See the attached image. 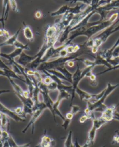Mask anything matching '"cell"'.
Instances as JSON below:
<instances>
[{"instance_id": "9a60e30c", "label": "cell", "mask_w": 119, "mask_h": 147, "mask_svg": "<svg viewBox=\"0 0 119 147\" xmlns=\"http://www.w3.org/2000/svg\"><path fill=\"white\" fill-rule=\"evenodd\" d=\"M60 102H61V100L57 99L56 100L55 102H54V104H53V119H54V120L55 121V122H56V115L60 117V118H61L63 121H64L66 120V117H64V115L60 112L59 109H58L60 103Z\"/></svg>"}, {"instance_id": "603a6c76", "label": "cell", "mask_w": 119, "mask_h": 147, "mask_svg": "<svg viewBox=\"0 0 119 147\" xmlns=\"http://www.w3.org/2000/svg\"><path fill=\"white\" fill-rule=\"evenodd\" d=\"M47 72H48L49 73L53 74V75L56 76L58 78H60V80H66L67 82H68V80L66 79L65 76L63 75L62 74L60 73L58 71L55 70V69H51V70H46Z\"/></svg>"}, {"instance_id": "484cf974", "label": "cell", "mask_w": 119, "mask_h": 147, "mask_svg": "<svg viewBox=\"0 0 119 147\" xmlns=\"http://www.w3.org/2000/svg\"><path fill=\"white\" fill-rule=\"evenodd\" d=\"M89 79H90V85L92 87H96L97 85V78L95 74L92 73L89 75Z\"/></svg>"}, {"instance_id": "4316f807", "label": "cell", "mask_w": 119, "mask_h": 147, "mask_svg": "<svg viewBox=\"0 0 119 147\" xmlns=\"http://www.w3.org/2000/svg\"><path fill=\"white\" fill-rule=\"evenodd\" d=\"M9 3H10V7L13 11L16 12V13H19V10L18 8V5H17V2L14 0H10L9 1Z\"/></svg>"}, {"instance_id": "816d5d0a", "label": "cell", "mask_w": 119, "mask_h": 147, "mask_svg": "<svg viewBox=\"0 0 119 147\" xmlns=\"http://www.w3.org/2000/svg\"><path fill=\"white\" fill-rule=\"evenodd\" d=\"M0 147H3V142L0 139Z\"/></svg>"}, {"instance_id": "d590c367", "label": "cell", "mask_w": 119, "mask_h": 147, "mask_svg": "<svg viewBox=\"0 0 119 147\" xmlns=\"http://www.w3.org/2000/svg\"><path fill=\"white\" fill-rule=\"evenodd\" d=\"M13 111L17 114V115H18L21 117L23 114V108L21 107H17L13 110Z\"/></svg>"}, {"instance_id": "f35d334b", "label": "cell", "mask_w": 119, "mask_h": 147, "mask_svg": "<svg viewBox=\"0 0 119 147\" xmlns=\"http://www.w3.org/2000/svg\"><path fill=\"white\" fill-rule=\"evenodd\" d=\"M68 53L67 52L66 49H65V47L63 48L62 50L60 51L59 53V57H66L68 56Z\"/></svg>"}, {"instance_id": "f1b7e54d", "label": "cell", "mask_w": 119, "mask_h": 147, "mask_svg": "<svg viewBox=\"0 0 119 147\" xmlns=\"http://www.w3.org/2000/svg\"><path fill=\"white\" fill-rule=\"evenodd\" d=\"M116 134L113 138L111 144L113 145H119V131L116 130Z\"/></svg>"}, {"instance_id": "e575fe53", "label": "cell", "mask_w": 119, "mask_h": 147, "mask_svg": "<svg viewBox=\"0 0 119 147\" xmlns=\"http://www.w3.org/2000/svg\"><path fill=\"white\" fill-rule=\"evenodd\" d=\"M70 122H71V120H68V119H66L65 120L63 121V123L62 125V127L65 130H66L68 129V127H69V125H70Z\"/></svg>"}, {"instance_id": "ee69618b", "label": "cell", "mask_w": 119, "mask_h": 147, "mask_svg": "<svg viewBox=\"0 0 119 147\" xmlns=\"http://www.w3.org/2000/svg\"><path fill=\"white\" fill-rule=\"evenodd\" d=\"M74 117V115L70 112L66 114V119H67L72 120L73 119Z\"/></svg>"}, {"instance_id": "6da1fadb", "label": "cell", "mask_w": 119, "mask_h": 147, "mask_svg": "<svg viewBox=\"0 0 119 147\" xmlns=\"http://www.w3.org/2000/svg\"><path fill=\"white\" fill-rule=\"evenodd\" d=\"M91 48L88 47L86 45V42L82 45V48L80 50L75 54L68 56L66 57H58L54 60H51L41 64L37 71H42L43 70H51L55 69L57 68L60 67H64L67 63L70 60L76 61L78 57L82 56L83 54H88L91 56H93ZM93 57L94 56H93ZM95 58V57H94Z\"/></svg>"}, {"instance_id": "52a82bcc", "label": "cell", "mask_w": 119, "mask_h": 147, "mask_svg": "<svg viewBox=\"0 0 119 147\" xmlns=\"http://www.w3.org/2000/svg\"><path fill=\"white\" fill-rule=\"evenodd\" d=\"M0 113L5 115L7 117H10L17 122H24L26 121V119L20 117L13 110L8 109L1 102H0Z\"/></svg>"}, {"instance_id": "3957f363", "label": "cell", "mask_w": 119, "mask_h": 147, "mask_svg": "<svg viewBox=\"0 0 119 147\" xmlns=\"http://www.w3.org/2000/svg\"><path fill=\"white\" fill-rule=\"evenodd\" d=\"M119 15V13L118 12L114 13L109 18L106 19L104 21H103L101 24L89 28L84 34V36L87 37V40L92 38L96 34H98L99 32L105 30L106 28L112 26L113 23H114L117 20Z\"/></svg>"}, {"instance_id": "4dcf8cb0", "label": "cell", "mask_w": 119, "mask_h": 147, "mask_svg": "<svg viewBox=\"0 0 119 147\" xmlns=\"http://www.w3.org/2000/svg\"><path fill=\"white\" fill-rule=\"evenodd\" d=\"M48 90L49 91H54V90H58V84L53 81L52 83L49 84L47 86Z\"/></svg>"}, {"instance_id": "7bdbcfd3", "label": "cell", "mask_w": 119, "mask_h": 147, "mask_svg": "<svg viewBox=\"0 0 119 147\" xmlns=\"http://www.w3.org/2000/svg\"><path fill=\"white\" fill-rule=\"evenodd\" d=\"M113 120H116L119 121V113L117 111L116 109L114 111L113 113Z\"/></svg>"}, {"instance_id": "7402d4cb", "label": "cell", "mask_w": 119, "mask_h": 147, "mask_svg": "<svg viewBox=\"0 0 119 147\" xmlns=\"http://www.w3.org/2000/svg\"><path fill=\"white\" fill-rule=\"evenodd\" d=\"M70 97H71V94L68 92L64 90H59V94L57 99L62 101L64 99L68 100Z\"/></svg>"}, {"instance_id": "4fadbf2b", "label": "cell", "mask_w": 119, "mask_h": 147, "mask_svg": "<svg viewBox=\"0 0 119 147\" xmlns=\"http://www.w3.org/2000/svg\"><path fill=\"white\" fill-rule=\"evenodd\" d=\"M0 76H3L5 77H7L8 79L9 78H16L19 80H21L22 82H24V83H26L25 80L21 78V77L18 76V74L16 73L14 71L11 69H0Z\"/></svg>"}, {"instance_id": "277c9868", "label": "cell", "mask_w": 119, "mask_h": 147, "mask_svg": "<svg viewBox=\"0 0 119 147\" xmlns=\"http://www.w3.org/2000/svg\"><path fill=\"white\" fill-rule=\"evenodd\" d=\"M47 109L46 105L45 104L43 101H41L38 103L35 104L33 107V113L31 115V118L30 119L29 122L28 124L25 128L22 131V133L25 134L26 133L27 130L29 129V128L32 126V134H33L34 130V123L38 120V119L40 117L43 111Z\"/></svg>"}, {"instance_id": "7a4b0ae2", "label": "cell", "mask_w": 119, "mask_h": 147, "mask_svg": "<svg viewBox=\"0 0 119 147\" xmlns=\"http://www.w3.org/2000/svg\"><path fill=\"white\" fill-rule=\"evenodd\" d=\"M119 86L118 84H116L115 85H112L110 83H108L107 87L105 89L104 94L100 99L94 103L87 102V107L84 110L85 114L88 115L90 117L91 120H93L95 118L94 114V112H100L102 113L108 107L104 104L106 98L113 90L119 87Z\"/></svg>"}, {"instance_id": "5bb4252c", "label": "cell", "mask_w": 119, "mask_h": 147, "mask_svg": "<svg viewBox=\"0 0 119 147\" xmlns=\"http://www.w3.org/2000/svg\"><path fill=\"white\" fill-rule=\"evenodd\" d=\"M97 130L98 129L95 125H92V127L88 133L87 140L86 141V142L89 144V146H92L94 143L95 139L96 138V132Z\"/></svg>"}, {"instance_id": "74e56055", "label": "cell", "mask_w": 119, "mask_h": 147, "mask_svg": "<svg viewBox=\"0 0 119 147\" xmlns=\"http://www.w3.org/2000/svg\"><path fill=\"white\" fill-rule=\"evenodd\" d=\"M89 119H91L88 115H87L86 114H84L79 118V122L80 123H83Z\"/></svg>"}, {"instance_id": "44dd1931", "label": "cell", "mask_w": 119, "mask_h": 147, "mask_svg": "<svg viewBox=\"0 0 119 147\" xmlns=\"http://www.w3.org/2000/svg\"><path fill=\"white\" fill-rule=\"evenodd\" d=\"M9 81H10V83L11 84V85L13 87L14 93L16 94V95H22L24 90L22 89V88L20 87V86H19L18 84L16 83L13 81V80H12V78H9Z\"/></svg>"}, {"instance_id": "8992f818", "label": "cell", "mask_w": 119, "mask_h": 147, "mask_svg": "<svg viewBox=\"0 0 119 147\" xmlns=\"http://www.w3.org/2000/svg\"><path fill=\"white\" fill-rule=\"evenodd\" d=\"M82 70L80 69L79 65L77 64V68L76 69L75 72L73 74V77H72V96H71V102L70 104V106H72V103H73V100L75 96V91H76V88L78 87V85L79 84L80 81L82 80Z\"/></svg>"}, {"instance_id": "d6986e66", "label": "cell", "mask_w": 119, "mask_h": 147, "mask_svg": "<svg viewBox=\"0 0 119 147\" xmlns=\"http://www.w3.org/2000/svg\"><path fill=\"white\" fill-rule=\"evenodd\" d=\"M23 34H24V37L27 40L30 41H33L34 39L33 32L29 26L24 24V28L23 29Z\"/></svg>"}, {"instance_id": "f6af8a7d", "label": "cell", "mask_w": 119, "mask_h": 147, "mask_svg": "<svg viewBox=\"0 0 119 147\" xmlns=\"http://www.w3.org/2000/svg\"><path fill=\"white\" fill-rule=\"evenodd\" d=\"M35 16L38 19H40L41 18H42L43 16V14L41 13V12H40L39 11H37L35 13Z\"/></svg>"}, {"instance_id": "b9f144b4", "label": "cell", "mask_w": 119, "mask_h": 147, "mask_svg": "<svg viewBox=\"0 0 119 147\" xmlns=\"http://www.w3.org/2000/svg\"><path fill=\"white\" fill-rule=\"evenodd\" d=\"M74 147H89V145L88 144H87V143H85V144H84L83 146H80V145H79V144H78V140H77V139H76V141H75V142L74 144Z\"/></svg>"}, {"instance_id": "f907efd6", "label": "cell", "mask_w": 119, "mask_h": 147, "mask_svg": "<svg viewBox=\"0 0 119 147\" xmlns=\"http://www.w3.org/2000/svg\"><path fill=\"white\" fill-rule=\"evenodd\" d=\"M3 130V128L0 125V138L1 137V136H2V134Z\"/></svg>"}, {"instance_id": "f546056e", "label": "cell", "mask_w": 119, "mask_h": 147, "mask_svg": "<svg viewBox=\"0 0 119 147\" xmlns=\"http://www.w3.org/2000/svg\"><path fill=\"white\" fill-rule=\"evenodd\" d=\"M0 37H2L4 39L5 38L6 40L10 38V34L5 29H0Z\"/></svg>"}, {"instance_id": "ab89813d", "label": "cell", "mask_w": 119, "mask_h": 147, "mask_svg": "<svg viewBox=\"0 0 119 147\" xmlns=\"http://www.w3.org/2000/svg\"><path fill=\"white\" fill-rule=\"evenodd\" d=\"M0 69H11L10 67H9L7 64L3 62L2 60L0 58Z\"/></svg>"}, {"instance_id": "83f0119b", "label": "cell", "mask_w": 119, "mask_h": 147, "mask_svg": "<svg viewBox=\"0 0 119 147\" xmlns=\"http://www.w3.org/2000/svg\"><path fill=\"white\" fill-rule=\"evenodd\" d=\"M107 61L112 66V67H116L119 65V57L112 58L111 59Z\"/></svg>"}, {"instance_id": "5b68a950", "label": "cell", "mask_w": 119, "mask_h": 147, "mask_svg": "<svg viewBox=\"0 0 119 147\" xmlns=\"http://www.w3.org/2000/svg\"><path fill=\"white\" fill-rule=\"evenodd\" d=\"M104 92L105 89L98 94H92L80 89L78 87L76 88L75 91V93L79 96L80 100H86L87 102H89L91 103H94L99 100L102 97Z\"/></svg>"}, {"instance_id": "30bf717a", "label": "cell", "mask_w": 119, "mask_h": 147, "mask_svg": "<svg viewBox=\"0 0 119 147\" xmlns=\"http://www.w3.org/2000/svg\"><path fill=\"white\" fill-rule=\"evenodd\" d=\"M55 144L56 142L54 139L45 134L41 138L39 144H37L36 147H53Z\"/></svg>"}, {"instance_id": "c3c4849f", "label": "cell", "mask_w": 119, "mask_h": 147, "mask_svg": "<svg viewBox=\"0 0 119 147\" xmlns=\"http://www.w3.org/2000/svg\"><path fill=\"white\" fill-rule=\"evenodd\" d=\"M0 23L2 24V27H3V29H4V25H5V21L4 20L3 18H0Z\"/></svg>"}, {"instance_id": "8d00e7d4", "label": "cell", "mask_w": 119, "mask_h": 147, "mask_svg": "<svg viewBox=\"0 0 119 147\" xmlns=\"http://www.w3.org/2000/svg\"><path fill=\"white\" fill-rule=\"evenodd\" d=\"M119 69V65L117 66L116 67H111V68H107L106 70H104L103 71H101L99 73L97 74V75H102V74H104L106 73V72H108V71H112V70H116V69Z\"/></svg>"}, {"instance_id": "1f68e13d", "label": "cell", "mask_w": 119, "mask_h": 147, "mask_svg": "<svg viewBox=\"0 0 119 147\" xmlns=\"http://www.w3.org/2000/svg\"><path fill=\"white\" fill-rule=\"evenodd\" d=\"M80 111V108L77 105H72L71 107L70 112L73 114L74 115H75L76 114L78 113Z\"/></svg>"}, {"instance_id": "8fae6325", "label": "cell", "mask_w": 119, "mask_h": 147, "mask_svg": "<svg viewBox=\"0 0 119 147\" xmlns=\"http://www.w3.org/2000/svg\"><path fill=\"white\" fill-rule=\"evenodd\" d=\"M118 45H119V38L111 48L109 49H105L102 51H99V53L101 55V57L104 58L106 60H109L112 58L113 53L115 50L116 47H117Z\"/></svg>"}, {"instance_id": "7dc6e473", "label": "cell", "mask_w": 119, "mask_h": 147, "mask_svg": "<svg viewBox=\"0 0 119 147\" xmlns=\"http://www.w3.org/2000/svg\"><path fill=\"white\" fill-rule=\"evenodd\" d=\"M74 64H75V61H73V60H70L67 63V65H68V66H69L70 67H72L74 66Z\"/></svg>"}, {"instance_id": "60d3db41", "label": "cell", "mask_w": 119, "mask_h": 147, "mask_svg": "<svg viewBox=\"0 0 119 147\" xmlns=\"http://www.w3.org/2000/svg\"><path fill=\"white\" fill-rule=\"evenodd\" d=\"M119 57V45L116 47L115 50L113 53L112 58H116V57Z\"/></svg>"}, {"instance_id": "9c48e42d", "label": "cell", "mask_w": 119, "mask_h": 147, "mask_svg": "<svg viewBox=\"0 0 119 147\" xmlns=\"http://www.w3.org/2000/svg\"><path fill=\"white\" fill-rule=\"evenodd\" d=\"M117 108L116 107V105H113L111 107H108L102 113V115L101 117L103 120L106 121L108 123L112 121L113 117V113L114 111L116 110Z\"/></svg>"}, {"instance_id": "2e32d148", "label": "cell", "mask_w": 119, "mask_h": 147, "mask_svg": "<svg viewBox=\"0 0 119 147\" xmlns=\"http://www.w3.org/2000/svg\"><path fill=\"white\" fill-rule=\"evenodd\" d=\"M20 30H21V28L17 30V32L14 34L13 36L10 37L8 39L5 40L2 43L0 44V48H1L3 46H7V45H14V44L17 40L18 36L20 33ZM0 54H1V53H0Z\"/></svg>"}, {"instance_id": "cb8c5ba5", "label": "cell", "mask_w": 119, "mask_h": 147, "mask_svg": "<svg viewBox=\"0 0 119 147\" xmlns=\"http://www.w3.org/2000/svg\"><path fill=\"white\" fill-rule=\"evenodd\" d=\"M13 46L16 47V48L21 49L23 50H30V48L29 47L28 44H27L26 45H23L22 43H21V42L19 41L18 40L15 42V43L14 44Z\"/></svg>"}, {"instance_id": "ba28073f", "label": "cell", "mask_w": 119, "mask_h": 147, "mask_svg": "<svg viewBox=\"0 0 119 147\" xmlns=\"http://www.w3.org/2000/svg\"><path fill=\"white\" fill-rule=\"evenodd\" d=\"M37 58V55L33 56H29L25 54V53L23 51L22 54L20 55L19 58L16 62L18 64H19L21 66L25 68L28 64H30L31 62H32L33 60H35Z\"/></svg>"}, {"instance_id": "7c38bea8", "label": "cell", "mask_w": 119, "mask_h": 147, "mask_svg": "<svg viewBox=\"0 0 119 147\" xmlns=\"http://www.w3.org/2000/svg\"><path fill=\"white\" fill-rule=\"evenodd\" d=\"M23 50L19 48H16L15 50L9 54H4L1 53L0 57H3L8 60V63H11L14 61V58L18 56H20Z\"/></svg>"}, {"instance_id": "d6a6232c", "label": "cell", "mask_w": 119, "mask_h": 147, "mask_svg": "<svg viewBox=\"0 0 119 147\" xmlns=\"http://www.w3.org/2000/svg\"><path fill=\"white\" fill-rule=\"evenodd\" d=\"M46 75V76L43 78V84H45L47 86V85H48L51 83H52L53 80L51 79V78L50 77V76H48V75Z\"/></svg>"}, {"instance_id": "db71d44e", "label": "cell", "mask_w": 119, "mask_h": 147, "mask_svg": "<svg viewBox=\"0 0 119 147\" xmlns=\"http://www.w3.org/2000/svg\"><path fill=\"white\" fill-rule=\"evenodd\" d=\"M116 108H118V107H119V103L118 104H116Z\"/></svg>"}, {"instance_id": "bcb514c9", "label": "cell", "mask_w": 119, "mask_h": 147, "mask_svg": "<svg viewBox=\"0 0 119 147\" xmlns=\"http://www.w3.org/2000/svg\"><path fill=\"white\" fill-rule=\"evenodd\" d=\"M14 90H0V95L2 94L6 93H9V92H13Z\"/></svg>"}, {"instance_id": "ac0fdd59", "label": "cell", "mask_w": 119, "mask_h": 147, "mask_svg": "<svg viewBox=\"0 0 119 147\" xmlns=\"http://www.w3.org/2000/svg\"><path fill=\"white\" fill-rule=\"evenodd\" d=\"M10 5L9 1H3V11L2 18H3L4 21H7L9 16V13L10 10Z\"/></svg>"}, {"instance_id": "ffe728a7", "label": "cell", "mask_w": 119, "mask_h": 147, "mask_svg": "<svg viewBox=\"0 0 119 147\" xmlns=\"http://www.w3.org/2000/svg\"><path fill=\"white\" fill-rule=\"evenodd\" d=\"M70 7L67 5H64L62 7H60L58 10L51 13L50 16L51 17H54L56 16H59L61 15H64L68 12V11L70 10Z\"/></svg>"}, {"instance_id": "f5cc1de1", "label": "cell", "mask_w": 119, "mask_h": 147, "mask_svg": "<svg viewBox=\"0 0 119 147\" xmlns=\"http://www.w3.org/2000/svg\"><path fill=\"white\" fill-rule=\"evenodd\" d=\"M2 118V114L1 113H0V121H1Z\"/></svg>"}, {"instance_id": "681fc988", "label": "cell", "mask_w": 119, "mask_h": 147, "mask_svg": "<svg viewBox=\"0 0 119 147\" xmlns=\"http://www.w3.org/2000/svg\"><path fill=\"white\" fill-rule=\"evenodd\" d=\"M118 31H119V25L118 26H116V27H114V30H113V33L116 32Z\"/></svg>"}, {"instance_id": "e0dca14e", "label": "cell", "mask_w": 119, "mask_h": 147, "mask_svg": "<svg viewBox=\"0 0 119 147\" xmlns=\"http://www.w3.org/2000/svg\"><path fill=\"white\" fill-rule=\"evenodd\" d=\"M55 70L58 71L60 73L62 74L63 75L65 76L66 79L68 80V82L70 84H72V77H73V74L70 73L66 67H60L57 68L55 69Z\"/></svg>"}, {"instance_id": "836d02e7", "label": "cell", "mask_w": 119, "mask_h": 147, "mask_svg": "<svg viewBox=\"0 0 119 147\" xmlns=\"http://www.w3.org/2000/svg\"><path fill=\"white\" fill-rule=\"evenodd\" d=\"M74 45H71L70 44L67 46H65V49H66L67 52L68 54H74Z\"/></svg>"}, {"instance_id": "d4e9b609", "label": "cell", "mask_w": 119, "mask_h": 147, "mask_svg": "<svg viewBox=\"0 0 119 147\" xmlns=\"http://www.w3.org/2000/svg\"><path fill=\"white\" fill-rule=\"evenodd\" d=\"M9 119L8 117L5 115L2 114V118L1 121V126L4 129H5V127H8L9 126Z\"/></svg>"}]
</instances>
